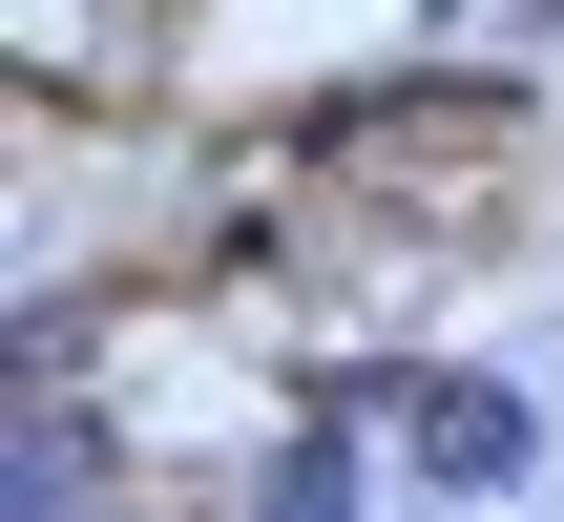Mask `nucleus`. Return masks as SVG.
<instances>
[{
	"mask_svg": "<svg viewBox=\"0 0 564 522\" xmlns=\"http://www.w3.org/2000/svg\"><path fill=\"white\" fill-rule=\"evenodd\" d=\"M147 21H167V0H21V105H84V84H147Z\"/></svg>",
	"mask_w": 564,
	"mask_h": 522,
	"instance_id": "nucleus-4",
	"label": "nucleus"
},
{
	"mask_svg": "<svg viewBox=\"0 0 564 522\" xmlns=\"http://www.w3.org/2000/svg\"><path fill=\"white\" fill-rule=\"evenodd\" d=\"M126 481H147V439H126L84 377H21V398H0V502L21 522H84V502H126Z\"/></svg>",
	"mask_w": 564,
	"mask_h": 522,
	"instance_id": "nucleus-2",
	"label": "nucleus"
},
{
	"mask_svg": "<svg viewBox=\"0 0 564 522\" xmlns=\"http://www.w3.org/2000/svg\"><path fill=\"white\" fill-rule=\"evenodd\" d=\"M377 460H398V418H356V398H293V439H272L230 502H251V522H335L356 481H377Z\"/></svg>",
	"mask_w": 564,
	"mask_h": 522,
	"instance_id": "nucleus-3",
	"label": "nucleus"
},
{
	"mask_svg": "<svg viewBox=\"0 0 564 522\" xmlns=\"http://www.w3.org/2000/svg\"><path fill=\"white\" fill-rule=\"evenodd\" d=\"M544 460H564V398L523 356H419L398 377V481L419 502H523Z\"/></svg>",
	"mask_w": 564,
	"mask_h": 522,
	"instance_id": "nucleus-1",
	"label": "nucleus"
}]
</instances>
